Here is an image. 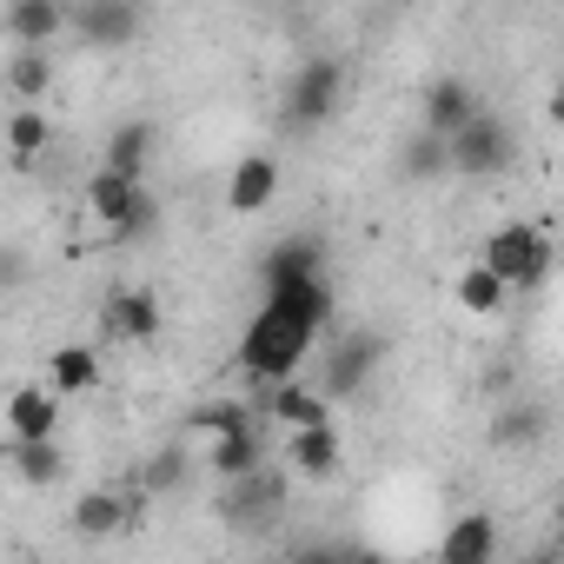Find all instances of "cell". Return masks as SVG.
I'll return each mask as SVG.
<instances>
[{"label": "cell", "mask_w": 564, "mask_h": 564, "mask_svg": "<svg viewBox=\"0 0 564 564\" xmlns=\"http://www.w3.org/2000/svg\"><path fill=\"white\" fill-rule=\"evenodd\" d=\"M333 326V286L326 279H306V286H279L259 300V313L246 319V339H239V372L272 392V386H293L306 352L319 346V333Z\"/></svg>", "instance_id": "cell-1"}, {"label": "cell", "mask_w": 564, "mask_h": 564, "mask_svg": "<svg viewBox=\"0 0 564 564\" xmlns=\"http://www.w3.org/2000/svg\"><path fill=\"white\" fill-rule=\"evenodd\" d=\"M478 265H491V272L505 279V293H538L544 279H551V265H557V252H551V239H544L538 226L511 219V226L485 232V246H478Z\"/></svg>", "instance_id": "cell-2"}, {"label": "cell", "mask_w": 564, "mask_h": 564, "mask_svg": "<svg viewBox=\"0 0 564 564\" xmlns=\"http://www.w3.org/2000/svg\"><path fill=\"white\" fill-rule=\"evenodd\" d=\"M87 213H94L107 232H120V239H140V232L160 219L147 180H120V173H94V180H87Z\"/></svg>", "instance_id": "cell-3"}, {"label": "cell", "mask_w": 564, "mask_h": 564, "mask_svg": "<svg viewBox=\"0 0 564 564\" xmlns=\"http://www.w3.org/2000/svg\"><path fill=\"white\" fill-rule=\"evenodd\" d=\"M339 94H346V67L333 54H313L300 61V74L286 80V127H319L339 113Z\"/></svg>", "instance_id": "cell-4"}, {"label": "cell", "mask_w": 564, "mask_h": 564, "mask_svg": "<svg viewBox=\"0 0 564 564\" xmlns=\"http://www.w3.org/2000/svg\"><path fill=\"white\" fill-rule=\"evenodd\" d=\"M379 359H386V339H379V333H333V346H326V359H319V392H326V399H352V392L372 379Z\"/></svg>", "instance_id": "cell-5"}, {"label": "cell", "mask_w": 564, "mask_h": 564, "mask_svg": "<svg viewBox=\"0 0 564 564\" xmlns=\"http://www.w3.org/2000/svg\"><path fill=\"white\" fill-rule=\"evenodd\" d=\"M518 160V140H511V127L485 107L458 140H452V173H471V180H491V173H505Z\"/></svg>", "instance_id": "cell-6"}, {"label": "cell", "mask_w": 564, "mask_h": 564, "mask_svg": "<svg viewBox=\"0 0 564 564\" xmlns=\"http://www.w3.org/2000/svg\"><path fill=\"white\" fill-rule=\"evenodd\" d=\"M286 498H293V478L279 471V465H265V471H252V478L226 485L219 511H226V524L252 531V524H265V518H279V511H286Z\"/></svg>", "instance_id": "cell-7"}, {"label": "cell", "mask_w": 564, "mask_h": 564, "mask_svg": "<svg viewBox=\"0 0 564 564\" xmlns=\"http://www.w3.org/2000/svg\"><path fill=\"white\" fill-rule=\"evenodd\" d=\"M140 28H147V14L133 8V0H74V34L87 41V47H133L140 41Z\"/></svg>", "instance_id": "cell-8"}, {"label": "cell", "mask_w": 564, "mask_h": 564, "mask_svg": "<svg viewBox=\"0 0 564 564\" xmlns=\"http://www.w3.org/2000/svg\"><path fill=\"white\" fill-rule=\"evenodd\" d=\"M419 113H425V133H438V140H458V133H465V127L485 113V100H478V87H471V80H458V74H438V80L425 87Z\"/></svg>", "instance_id": "cell-9"}, {"label": "cell", "mask_w": 564, "mask_h": 564, "mask_svg": "<svg viewBox=\"0 0 564 564\" xmlns=\"http://www.w3.org/2000/svg\"><path fill=\"white\" fill-rule=\"evenodd\" d=\"M100 333H107V339H127V346L160 339V300H153L147 286H113V293L100 300Z\"/></svg>", "instance_id": "cell-10"}, {"label": "cell", "mask_w": 564, "mask_h": 564, "mask_svg": "<svg viewBox=\"0 0 564 564\" xmlns=\"http://www.w3.org/2000/svg\"><path fill=\"white\" fill-rule=\"evenodd\" d=\"M67 28H74V8H61V0H8V14H0V34H8L14 47H41V54Z\"/></svg>", "instance_id": "cell-11"}, {"label": "cell", "mask_w": 564, "mask_h": 564, "mask_svg": "<svg viewBox=\"0 0 564 564\" xmlns=\"http://www.w3.org/2000/svg\"><path fill=\"white\" fill-rule=\"evenodd\" d=\"M259 279H265V293L279 286H306V279H326V246L319 239H279L265 259H259Z\"/></svg>", "instance_id": "cell-12"}, {"label": "cell", "mask_w": 564, "mask_h": 564, "mask_svg": "<svg viewBox=\"0 0 564 564\" xmlns=\"http://www.w3.org/2000/svg\"><path fill=\"white\" fill-rule=\"evenodd\" d=\"M259 419L265 425H293V432H306V425H333V399L319 392V386H272V392H259Z\"/></svg>", "instance_id": "cell-13"}, {"label": "cell", "mask_w": 564, "mask_h": 564, "mask_svg": "<svg viewBox=\"0 0 564 564\" xmlns=\"http://www.w3.org/2000/svg\"><path fill=\"white\" fill-rule=\"evenodd\" d=\"M61 425V392L54 386H21L8 399V445H47Z\"/></svg>", "instance_id": "cell-14"}, {"label": "cell", "mask_w": 564, "mask_h": 564, "mask_svg": "<svg viewBox=\"0 0 564 564\" xmlns=\"http://www.w3.org/2000/svg\"><path fill=\"white\" fill-rule=\"evenodd\" d=\"M272 199H279V160H272V153H246V160H232L226 213H265Z\"/></svg>", "instance_id": "cell-15"}, {"label": "cell", "mask_w": 564, "mask_h": 564, "mask_svg": "<svg viewBox=\"0 0 564 564\" xmlns=\"http://www.w3.org/2000/svg\"><path fill=\"white\" fill-rule=\"evenodd\" d=\"M491 551H498L491 511H458L438 538V564H491Z\"/></svg>", "instance_id": "cell-16"}, {"label": "cell", "mask_w": 564, "mask_h": 564, "mask_svg": "<svg viewBox=\"0 0 564 564\" xmlns=\"http://www.w3.org/2000/svg\"><path fill=\"white\" fill-rule=\"evenodd\" d=\"M206 465H213V478H226V485H239V478L265 471V419H259V425H246V432H232V438H213Z\"/></svg>", "instance_id": "cell-17"}, {"label": "cell", "mask_w": 564, "mask_h": 564, "mask_svg": "<svg viewBox=\"0 0 564 564\" xmlns=\"http://www.w3.org/2000/svg\"><path fill=\"white\" fill-rule=\"evenodd\" d=\"M147 160H153V120H127V127H113L100 173H120V180H147Z\"/></svg>", "instance_id": "cell-18"}, {"label": "cell", "mask_w": 564, "mask_h": 564, "mask_svg": "<svg viewBox=\"0 0 564 564\" xmlns=\"http://www.w3.org/2000/svg\"><path fill=\"white\" fill-rule=\"evenodd\" d=\"M286 465H293L300 478H333V471H339V425H306V432H293Z\"/></svg>", "instance_id": "cell-19"}, {"label": "cell", "mask_w": 564, "mask_h": 564, "mask_svg": "<svg viewBox=\"0 0 564 564\" xmlns=\"http://www.w3.org/2000/svg\"><path fill=\"white\" fill-rule=\"evenodd\" d=\"M47 386H54L61 399L94 392V386H100V352H94V346H61V352L47 359Z\"/></svg>", "instance_id": "cell-20"}, {"label": "cell", "mask_w": 564, "mask_h": 564, "mask_svg": "<svg viewBox=\"0 0 564 564\" xmlns=\"http://www.w3.org/2000/svg\"><path fill=\"white\" fill-rule=\"evenodd\" d=\"M47 87H54V54H41V47H14V61H8V94H14L21 107H34Z\"/></svg>", "instance_id": "cell-21"}, {"label": "cell", "mask_w": 564, "mask_h": 564, "mask_svg": "<svg viewBox=\"0 0 564 564\" xmlns=\"http://www.w3.org/2000/svg\"><path fill=\"white\" fill-rule=\"evenodd\" d=\"M8 465H14V478H21L28 491H47V485H61V471H67V458H61L54 438H47V445H8Z\"/></svg>", "instance_id": "cell-22"}, {"label": "cell", "mask_w": 564, "mask_h": 564, "mask_svg": "<svg viewBox=\"0 0 564 564\" xmlns=\"http://www.w3.org/2000/svg\"><path fill=\"white\" fill-rule=\"evenodd\" d=\"M47 140H54V120H47L41 107H14V113H8V153H14L21 166H34V160L47 153Z\"/></svg>", "instance_id": "cell-23"}, {"label": "cell", "mask_w": 564, "mask_h": 564, "mask_svg": "<svg viewBox=\"0 0 564 564\" xmlns=\"http://www.w3.org/2000/svg\"><path fill=\"white\" fill-rule=\"evenodd\" d=\"M120 524H127V505H120V491H87V498L74 505V531H80L87 544L113 538Z\"/></svg>", "instance_id": "cell-24"}, {"label": "cell", "mask_w": 564, "mask_h": 564, "mask_svg": "<svg viewBox=\"0 0 564 564\" xmlns=\"http://www.w3.org/2000/svg\"><path fill=\"white\" fill-rule=\"evenodd\" d=\"M538 438H544V405H531V399H518V405H505L491 419V445H505V452L538 445Z\"/></svg>", "instance_id": "cell-25"}, {"label": "cell", "mask_w": 564, "mask_h": 564, "mask_svg": "<svg viewBox=\"0 0 564 564\" xmlns=\"http://www.w3.org/2000/svg\"><path fill=\"white\" fill-rule=\"evenodd\" d=\"M458 306H465L471 319H491V313L505 306V279H498L491 265H465V279H458Z\"/></svg>", "instance_id": "cell-26"}, {"label": "cell", "mask_w": 564, "mask_h": 564, "mask_svg": "<svg viewBox=\"0 0 564 564\" xmlns=\"http://www.w3.org/2000/svg\"><path fill=\"white\" fill-rule=\"evenodd\" d=\"M399 160H405V180H438V173H452V140H438V133L419 127Z\"/></svg>", "instance_id": "cell-27"}, {"label": "cell", "mask_w": 564, "mask_h": 564, "mask_svg": "<svg viewBox=\"0 0 564 564\" xmlns=\"http://www.w3.org/2000/svg\"><path fill=\"white\" fill-rule=\"evenodd\" d=\"M193 425H199L206 438H232V432L259 425V412H252V405H232V399H219V405H199V412H193Z\"/></svg>", "instance_id": "cell-28"}, {"label": "cell", "mask_w": 564, "mask_h": 564, "mask_svg": "<svg viewBox=\"0 0 564 564\" xmlns=\"http://www.w3.org/2000/svg\"><path fill=\"white\" fill-rule=\"evenodd\" d=\"M147 485L160 491V485H180V452H160L153 465H147Z\"/></svg>", "instance_id": "cell-29"}, {"label": "cell", "mask_w": 564, "mask_h": 564, "mask_svg": "<svg viewBox=\"0 0 564 564\" xmlns=\"http://www.w3.org/2000/svg\"><path fill=\"white\" fill-rule=\"evenodd\" d=\"M346 557H352V551H333V544H313V551H300L293 564H346Z\"/></svg>", "instance_id": "cell-30"}, {"label": "cell", "mask_w": 564, "mask_h": 564, "mask_svg": "<svg viewBox=\"0 0 564 564\" xmlns=\"http://www.w3.org/2000/svg\"><path fill=\"white\" fill-rule=\"evenodd\" d=\"M346 564H392V557H386V551H352Z\"/></svg>", "instance_id": "cell-31"}, {"label": "cell", "mask_w": 564, "mask_h": 564, "mask_svg": "<svg viewBox=\"0 0 564 564\" xmlns=\"http://www.w3.org/2000/svg\"><path fill=\"white\" fill-rule=\"evenodd\" d=\"M551 120H557V127H564V87H557V94H551Z\"/></svg>", "instance_id": "cell-32"}, {"label": "cell", "mask_w": 564, "mask_h": 564, "mask_svg": "<svg viewBox=\"0 0 564 564\" xmlns=\"http://www.w3.org/2000/svg\"><path fill=\"white\" fill-rule=\"evenodd\" d=\"M524 564H564V551H551V557H524Z\"/></svg>", "instance_id": "cell-33"}, {"label": "cell", "mask_w": 564, "mask_h": 564, "mask_svg": "<svg viewBox=\"0 0 564 564\" xmlns=\"http://www.w3.org/2000/svg\"><path fill=\"white\" fill-rule=\"evenodd\" d=\"M557 551H564V511H557Z\"/></svg>", "instance_id": "cell-34"}]
</instances>
